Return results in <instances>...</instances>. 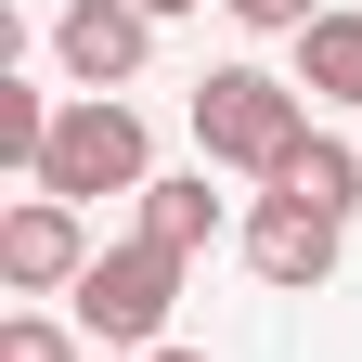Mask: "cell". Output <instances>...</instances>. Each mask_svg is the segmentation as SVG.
I'll return each instance as SVG.
<instances>
[{"label":"cell","instance_id":"1","mask_svg":"<svg viewBox=\"0 0 362 362\" xmlns=\"http://www.w3.org/2000/svg\"><path fill=\"white\" fill-rule=\"evenodd\" d=\"M298 143H310V90H298V78H272V65H207V78H194V156H207V168L272 181Z\"/></svg>","mask_w":362,"mask_h":362},{"label":"cell","instance_id":"2","mask_svg":"<svg viewBox=\"0 0 362 362\" xmlns=\"http://www.w3.org/2000/svg\"><path fill=\"white\" fill-rule=\"evenodd\" d=\"M143 181H156L143 104H129V90H78V104L52 117V143H39V181H26V194H65V207H90V194H143Z\"/></svg>","mask_w":362,"mask_h":362},{"label":"cell","instance_id":"3","mask_svg":"<svg viewBox=\"0 0 362 362\" xmlns=\"http://www.w3.org/2000/svg\"><path fill=\"white\" fill-rule=\"evenodd\" d=\"M168 310H181V259L129 233V246H104V259L78 272L65 324H78L90 349H129V362H143V349H168Z\"/></svg>","mask_w":362,"mask_h":362},{"label":"cell","instance_id":"4","mask_svg":"<svg viewBox=\"0 0 362 362\" xmlns=\"http://www.w3.org/2000/svg\"><path fill=\"white\" fill-rule=\"evenodd\" d=\"M90 259H104L90 246V207H65V194H26L13 220H0V285L13 298H78Z\"/></svg>","mask_w":362,"mask_h":362},{"label":"cell","instance_id":"5","mask_svg":"<svg viewBox=\"0 0 362 362\" xmlns=\"http://www.w3.org/2000/svg\"><path fill=\"white\" fill-rule=\"evenodd\" d=\"M52 65L78 90H129L156 65V13H143V0H65V13H52Z\"/></svg>","mask_w":362,"mask_h":362},{"label":"cell","instance_id":"6","mask_svg":"<svg viewBox=\"0 0 362 362\" xmlns=\"http://www.w3.org/2000/svg\"><path fill=\"white\" fill-rule=\"evenodd\" d=\"M337 233H349V220H310V207H285V194H259V207H246V272L285 285V298H310V285L337 272Z\"/></svg>","mask_w":362,"mask_h":362},{"label":"cell","instance_id":"7","mask_svg":"<svg viewBox=\"0 0 362 362\" xmlns=\"http://www.w3.org/2000/svg\"><path fill=\"white\" fill-rule=\"evenodd\" d=\"M220 220H233V194H207V168H156L129 233H143V246H168V259H194V246H220Z\"/></svg>","mask_w":362,"mask_h":362},{"label":"cell","instance_id":"8","mask_svg":"<svg viewBox=\"0 0 362 362\" xmlns=\"http://www.w3.org/2000/svg\"><path fill=\"white\" fill-rule=\"evenodd\" d=\"M259 194H285V207H310V220H349V207H362V156H349V143H324V129H310V143H298L285 168H272Z\"/></svg>","mask_w":362,"mask_h":362},{"label":"cell","instance_id":"9","mask_svg":"<svg viewBox=\"0 0 362 362\" xmlns=\"http://www.w3.org/2000/svg\"><path fill=\"white\" fill-rule=\"evenodd\" d=\"M298 90H310V104H349V117H362V13H324V26L298 39Z\"/></svg>","mask_w":362,"mask_h":362},{"label":"cell","instance_id":"10","mask_svg":"<svg viewBox=\"0 0 362 362\" xmlns=\"http://www.w3.org/2000/svg\"><path fill=\"white\" fill-rule=\"evenodd\" d=\"M52 117H65L52 90H26L13 65H0V168H26V181H39V143H52Z\"/></svg>","mask_w":362,"mask_h":362},{"label":"cell","instance_id":"11","mask_svg":"<svg viewBox=\"0 0 362 362\" xmlns=\"http://www.w3.org/2000/svg\"><path fill=\"white\" fill-rule=\"evenodd\" d=\"M0 362H78V324H52V310H13V324H0Z\"/></svg>","mask_w":362,"mask_h":362},{"label":"cell","instance_id":"12","mask_svg":"<svg viewBox=\"0 0 362 362\" xmlns=\"http://www.w3.org/2000/svg\"><path fill=\"white\" fill-rule=\"evenodd\" d=\"M220 13H233L246 39H310V26H324V0H220Z\"/></svg>","mask_w":362,"mask_h":362},{"label":"cell","instance_id":"13","mask_svg":"<svg viewBox=\"0 0 362 362\" xmlns=\"http://www.w3.org/2000/svg\"><path fill=\"white\" fill-rule=\"evenodd\" d=\"M143 13H156V26H168V13H207V0H143Z\"/></svg>","mask_w":362,"mask_h":362},{"label":"cell","instance_id":"14","mask_svg":"<svg viewBox=\"0 0 362 362\" xmlns=\"http://www.w3.org/2000/svg\"><path fill=\"white\" fill-rule=\"evenodd\" d=\"M143 362H207V349H181V337H168V349H143Z\"/></svg>","mask_w":362,"mask_h":362}]
</instances>
